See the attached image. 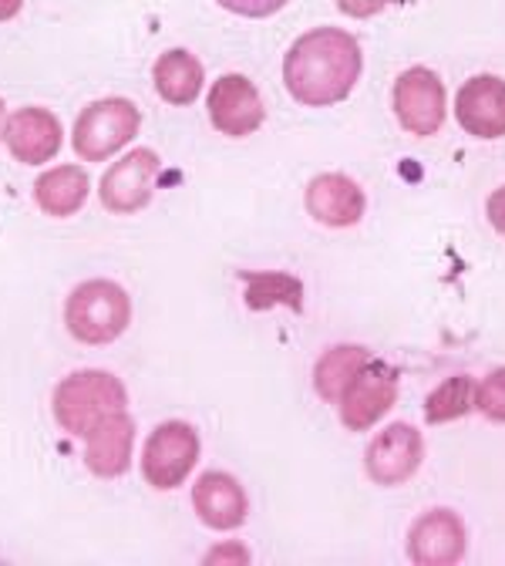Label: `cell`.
Returning <instances> with one entry per match:
<instances>
[{"instance_id": "cell-5", "label": "cell", "mask_w": 505, "mask_h": 566, "mask_svg": "<svg viewBox=\"0 0 505 566\" xmlns=\"http://www.w3.org/2000/svg\"><path fill=\"white\" fill-rule=\"evenodd\" d=\"M202 459V439L196 424L186 418H166L149 432L146 446H141L138 472L156 492H172L189 482Z\"/></svg>"}, {"instance_id": "cell-7", "label": "cell", "mask_w": 505, "mask_h": 566, "mask_svg": "<svg viewBox=\"0 0 505 566\" xmlns=\"http://www.w3.org/2000/svg\"><path fill=\"white\" fill-rule=\"evenodd\" d=\"M391 108L398 125L414 135V138H431L439 135L445 118H449V95L445 82L431 67L414 64L394 78L391 88Z\"/></svg>"}, {"instance_id": "cell-10", "label": "cell", "mask_w": 505, "mask_h": 566, "mask_svg": "<svg viewBox=\"0 0 505 566\" xmlns=\"http://www.w3.org/2000/svg\"><path fill=\"white\" fill-rule=\"evenodd\" d=\"M404 553L414 566H455L469 553V526L462 513L449 506L424 510L408 526Z\"/></svg>"}, {"instance_id": "cell-14", "label": "cell", "mask_w": 505, "mask_h": 566, "mask_svg": "<svg viewBox=\"0 0 505 566\" xmlns=\"http://www.w3.org/2000/svg\"><path fill=\"white\" fill-rule=\"evenodd\" d=\"M307 217L327 230H350L365 220L368 212V192L360 189L357 179L344 172H320L304 189Z\"/></svg>"}, {"instance_id": "cell-11", "label": "cell", "mask_w": 505, "mask_h": 566, "mask_svg": "<svg viewBox=\"0 0 505 566\" xmlns=\"http://www.w3.org/2000/svg\"><path fill=\"white\" fill-rule=\"evenodd\" d=\"M206 112H209L212 128L227 138H246V135L260 132L266 122V105H263L260 88L246 75H240V71L220 75L209 85Z\"/></svg>"}, {"instance_id": "cell-8", "label": "cell", "mask_w": 505, "mask_h": 566, "mask_svg": "<svg viewBox=\"0 0 505 566\" xmlns=\"http://www.w3.org/2000/svg\"><path fill=\"white\" fill-rule=\"evenodd\" d=\"M162 159L156 149H131L105 169L98 179V199L112 217H135L156 199Z\"/></svg>"}, {"instance_id": "cell-17", "label": "cell", "mask_w": 505, "mask_h": 566, "mask_svg": "<svg viewBox=\"0 0 505 566\" xmlns=\"http://www.w3.org/2000/svg\"><path fill=\"white\" fill-rule=\"evenodd\" d=\"M92 196V176L85 166L78 163H64V166H51L34 179V206L51 220H71L78 217Z\"/></svg>"}, {"instance_id": "cell-22", "label": "cell", "mask_w": 505, "mask_h": 566, "mask_svg": "<svg viewBox=\"0 0 505 566\" xmlns=\"http://www.w3.org/2000/svg\"><path fill=\"white\" fill-rule=\"evenodd\" d=\"M475 411L485 415L495 424H505V365L492 368L482 381H478V398H475Z\"/></svg>"}, {"instance_id": "cell-26", "label": "cell", "mask_w": 505, "mask_h": 566, "mask_svg": "<svg viewBox=\"0 0 505 566\" xmlns=\"http://www.w3.org/2000/svg\"><path fill=\"white\" fill-rule=\"evenodd\" d=\"M485 220L495 233L505 237V186H498L488 199H485Z\"/></svg>"}, {"instance_id": "cell-24", "label": "cell", "mask_w": 505, "mask_h": 566, "mask_svg": "<svg viewBox=\"0 0 505 566\" xmlns=\"http://www.w3.org/2000/svg\"><path fill=\"white\" fill-rule=\"evenodd\" d=\"M215 4L236 18H246V21H266L273 14H280L291 0H215Z\"/></svg>"}, {"instance_id": "cell-25", "label": "cell", "mask_w": 505, "mask_h": 566, "mask_svg": "<svg viewBox=\"0 0 505 566\" xmlns=\"http://www.w3.org/2000/svg\"><path fill=\"white\" fill-rule=\"evenodd\" d=\"M337 4V11L344 14V18H354V21H368V18H375V14H381L391 0H334Z\"/></svg>"}, {"instance_id": "cell-4", "label": "cell", "mask_w": 505, "mask_h": 566, "mask_svg": "<svg viewBox=\"0 0 505 566\" xmlns=\"http://www.w3.org/2000/svg\"><path fill=\"white\" fill-rule=\"evenodd\" d=\"M141 128V108L131 98L108 95L98 102H88L75 125H71V149L78 153L82 163H108L125 146H131Z\"/></svg>"}, {"instance_id": "cell-12", "label": "cell", "mask_w": 505, "mask_h": 566, "mask_svg": "<svg viewBox=\"0 0 505 566\" xmlns=\"http://www.w3.org/2000/svg\"><path fill=\"white\" fill-rule=\"evenodd\" d=\"M196 520L212 533H236L250 520V495L233 472L209 469L192 482Z\"/></svg>"}, {"instance_id": "cell-18", "label": "cell", "mask_w": 505, "mask_h": 566, "mask_svg": "<svg viewBox=\"0 0 505 566\" xmlns=\"http://www.w3.org/2000/svg\"><path fill=\"white\" fill-rule=\"evenodd\" d=\"M243 283V304L253 314H266L276 307H286L291 314H304L307 307V287L304 280L291 270H240Z\"/></svg>"}, {"instance_id": "cell-15", "label": "cell", "mask_w": 505, "mask_h": 566, "mask_svg": "<svg viewBox=\"0 0 505 566\" xmlns=\"http://www.w3.org/2000/svg\"><path fill=\"white\" fill-rule=\"evenodd\" d=\"M135 432H138V424L128 408L102 418L82 439L85 442V469L95 479H122L135 459Z\"/></svg>"}, {"instance_id": "cell-23", "label": "cell", "mask_w": 505, "mask_h": 566, "mask_svg": "<svg viewBox=\"0 0 505 566\" xmlns=\"http://www.w3.org/2000/svg\"><path fill=\"white\" fill-rule=\"evenodd\" d=\"M253 549L243 539H220L202 553V566H250Z\"/></svg>"}, {"instance_id": "cell-6", "label": "cell", "mask_w": 505, "mask_h": 566, "mask_svg": "<svg viewBox=\"0 0 505 566\" xmlns=\"http://www.w3.org/2000/svg\"><path fill=\"white\" fill-rule=\"evenodd\" d=\"M401 395V371L394 365H388L385 358H371L365 368L357 371V378L347 385V391L340 395L337 418L347 432H371L388 418V411L398 405Z\"/></svg>"}, {"instance_id": "cell-3", "label": "cell", "mask_w": 505, "mask_h": 566, "mask_svg": "<svg viewBox=\"0 0 505 566\" xmlns=\"http://www.w3.org/2000/svg\"><path fill=\"white\" fill-rule=\"evenodd\" d=\"M131 324V297L118 280H82L64 301V327L85 347H108Z\"/></svg>"}, {"instance_id": "cell-1", "label": "cell", "mask_w": 505, "mask_h": 566, "mask_svg": "<svg viewBox=\"0 0 505 566\" xmlns=\"http://www.w3.org/2000/svg\"><path fill=\"white\" fill-rule=\"evenodd\" d=\"M365 75V51L350 31L314 28L283 54V85L304 108H330L354 95Z\"/></svg>"}, {"instance_id": "cell-19", "label": "cell", "mask_w": 505, "mask_h": 566, "mask_svg": "<svg viewBox=\"0 0 505 566\" xmlns=\"http://www.w3.org/2000/svg\"><path fill=\"white\" fill-rule=\"evenodd\" d=\"M152 85L166 105L186 108V105H196L206 88V67L192 51L169 48L152 64Z\"/></svg>"}, {"instance_id": "cell-20", "label": "cell", "mask_w": 505, "mask_h": 566, "mask_svg": "<svg viewBox=\"0 0 505 566\" xmlns=\"http://www.w3.org/2000/svg\"><path fill=\"white\" fill-rule=\"evenodd\" d=\"M371 358L375 354L365 344H330L327 350H320V358L314 361V371H311L317 398L334 408L340 395L347 391V385L357 378V371Z\"/></svg>"}, {"instance_id": "cell-21", "label": "cell", "mask_w": 505, "mask_h": 566, "mask_svg": "<svg viewBox=\"0 0 505 566\" xmlns=\"http://www.w3.org/2000/svg\"><path fill=\"white\" fill-rule=\"evenodd\" d=\"M478 381L472 375H452L442 385H435L424 398V421L428 424H452L459 418H469L475 411Z\"/></svg>"}, {"instance_id": "cell-2", "label": "cell", "mask_w": 505, "mask_h": 566, "mask_svg": "<svg viewBox=\"0 0 505 566\" xmlns=\"http://www.w3.org/2000/svg\"><path fill=\"white\" fill-rule=\"evenodd\" d=\"M128 408V388L105 368H78L64 375L51 391V415L71 439H85L95 424Z\"/></svg>"}, {"instance_id": "cell-27", "label": "cell", "mask_w": 505, "mask_h": 566, "mask_svg": "<svg viewBox=\"0 0 505 566\" xmlns=\"http://www.w3.org/2000/svg\"><path fill=\"white\" fill-rule=\"evenodd\" d=\"M24 11V0H0V24L14 21Z\"/></svg>"}, {"instance_id": "cell-9", "label": "cell", "mask_w": 505, "mask_h": 566, "mask_svg": "<svg viewBox=\"0 0 505 566\" xmlns=\"http://www.w3.org/2000/svg\"><path fill=\"white\" fill-rule=\"evenodd\" d=\"M424 465V436L408 421H388L365 449V475L381 489L411 482Z\"/></svg>"}, {"instance_id": "cell-28", "label": "cell", "mask_w": 505, "mask_h": 566, "mask_svg": "<svg viewBox=\"0 0 505 566\" xmlns=\"http://www.w3.org/2000/svg\"><path fill=\"white\" fill-rule=\"evenodd\" d=\"M8 105H4V98H0V146H4V125H8Z\"/></svg>"}, {"instance_id": "cell-16", "label": "cell", "mask_w": 505, "mask_h": 566, "mask_svg": "<svg viewBox=\"0 0 505 566\" xmlns=\"http://www.w3.org/2000/svg\"><path fill=\"white\" fill-rule=\"evenodd\" d=\"M455 118L472 138H505V78L475 75L455 95Z\"/></svg>"}, {"instance_id": "cell-13", "label": "cell", "mask_w": 505, "mask_h": 566, "mask_svg": "<svg viewBox=\"0 0 505 566\" xmlns=\"http://www.w3.org/2000/svg\"><path fill=\"white\" fill-rule=\"evenodd\" d=\"M4 146L21 166H48L64 146V125L44 105H24L8 115Z\"/></svg>"}]
</instances>
